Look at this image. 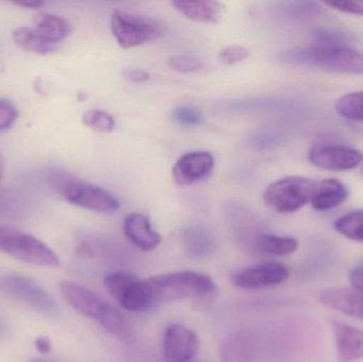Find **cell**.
<instances>
[{
  "mask_svg": "<svg viewBox=\"0 0 363 362\" xmlns=\"http://www.w3.org/2000/svg\"><path fill=\"white\" fill-rule=\"evenodd\" d=\"M322 304L363 321V293L354 289L333 288L320 295Z\"/></svg>",
  "mask_w": 363,
  "mask_h": 362,
  "instance_id": "15",
  "label": "cell"
},
{
  "mask_svg": "<svg viewBox=\"0 0 363 362\" xmlns=\"http://www.w3.org/2000/svg\"><path fill=\"white\" fill-rule=\"evenodd\" d=\"M125 237L143 251H151L162 242L161 235L153 230L150 220L144 215L133 213L125 219Z\"/></svg>",
  "mask_w": 363,
  "mask_h": 362,
  "instance_id": "14",
  "label": "cell"
},
{
  "mask_svg": "<svg viewBox=\"0 0 363 362\" xmlns=\"http://www.w3.org/2000/svg\"><path fill=\"white\" fill-rule=\"evenodd\" d=\"M174 120L184 127H196L203 121L202 115L191 106H182L177 108L172 113Z\"/></svg>",
  "mask_w": 363,
  "mask_h": 362,
  "instance_id": "28",
  "label": "cell"
},
{
  "mask_svg": "<svg viewBox=\"0 0 363 362\" xmlns=\"http://www.w3.org/2000/svg\"><path fill=\"white\" fill-rule=\"evenodd\" d=\"M15 4L21 6V8L40 9L45 6V2L38 1V0H27V1L15 2Z\"/></svg>",
  "mask_w": 363,
  "mask_h": 362,
  "instance_id": "36",
  "label": "cell"
},
{
  "mask_svg": "<svg viewBox=\"0 0 363 362\" xmlns=\"http://www.w3.org/2000/svg\"><path fill=\"white\" fill-rule=\"evenodd\" d=\"M60 290L77 312L94 320H99L108 305L97 293L72 281H62Z\"/></svg>",
  "mask_w": 363,
  "mask_h": 362,
  "instance_id": "12",
  "label": "cell"
},
{
  "mask_svg": "<svg viewBox=\"0 0 363 362\" xmlns=\"http://www.w3.org/2000/svg\"><path fill=\"white\" fill-rule=\"evenodd\" d=\"M138 278L133 274L128 272H113L104 278V286L108 293L119 301L123 293L138 281Z\"/></svg>",
  "mask_w": 363,
  "mask_h": 362,
  "instance_id": "26",
  "label": "cell"
},
{
  "mask_svg": "<svg viewBox=\"0 0 363 362\" xmlns=\"http://www.w3.org/2000/svg\"><path fill=\"white\" fill-rule=\"evenodd\" d=\"M336 111L342 118L363 121V91H353L343 95L337 101Z\"/></svg>",
  "mask_w": 363,
  "mask_h": 362,
  "instance_id": "23",
  "label": "cell"
},
{
  "mask_svg": "<svg viewBox=\"0 0 363 362\" xmlns=\"http://www.w3.org/2000/svg\"><path fill=\"white\" fill-rule=\"evenodd\" d=\"M33 29L47 42L59 45L72 33V25L63 17L42 13L34 18Z\"/></svg>",
  "mask_w": 363,
  "mask_h": 362,
  "instance_id": "18",
  "label": "cell"
},
{
  "mask_svg": "<svg viewBox=\"0 0 363 362\" xmlns=\"http://www.w3.org/2000/svg\"><path fill=\"white\" fill-rule=\"evenodd\" d=\"M119 303L129 312H140L148 310L155 305V298L148 281L138 280L119 300Z\"/></svg>",
  "mask_w": 363,
  "mask_h": 362,
  "instance_id": "19",
  "label": "cell"
},
{
  "mask_svg": "<svg viewBox=\"0 0 363 362\" xmlns=\"http://www.w3.org/2000/svg\"><path fill=\"white\" fill-rule=\"evenodd\" d=\"M123 76L130 82L133 83H144L150 78V74L146 70L143 69H128L123 72Z\"/></svg>",
  "mask_w": 363,
  "mask_h": 362,
  "instance_id": "34",
  "label": "cell"
},
{
  "mask_svg": "<svg viewBox=\"0 0 363 362\" xmlns=\"http://www.w3.org/2000/svg\"><path fill=\"white\" fill-rule=\"evenodd\" d=\"M259 248L264 252L273 255H288L298 250V244L290 237H279L277 235H262L258 239Z\"/></svg>",
  "mask_w": 363,
  "mask_h": 362,
  "instance_id": "24",
  "label": "cell"
},
{
  "mask_svg": "<svg viewBox=\"0 0 363 362\" xmlns=\"http://www.w3.org/2000/svg\"><path fill=\"white\" fill-rule=\"evenodd\" d=\"M83 125L101 133H111L116 128L114 117L100 110H89L82 116Z\"/></svg>",
  "mask_w": 363,
  "mask_h": 362,
  "instance_id": "25",
  "label": "cell"
},
{
  "mask_svg": "<svg viewBox=\"0 0 363 362\" xmlns=\"http://www.w3.org/2000/svg\"><path fill=\"white\" fill-rule=\"evenodd\" d=\"M326 6L341 12L363 16V0H345V1L326 2Z\"/></svg>",
  "mask_w": 363,
  "mask_h": 362,
  "instance_id": "32",
  "label": "cell"
},
{
  "mask_svg": "<svg viewBox=\"0 0 363 362\" xmlns=\"http://www.w3.org/2000/svg\"><path fill=\"white\" fill-rule=\"evenodd\" d=\"M250 57V50L242 46H228L220 52L219 60L225 65H235Z\"/></svg>",
  "mask_w": 363,
  "mask_h": 362,
  "instance_id": "31",
  "label": "cell"
},
{
  "mask_svg": "<svg viewBox=\"0 0 363 362\" xmlns=\"http://www.w3.org/2000/svg\"><path fill=\"white\" fill-rule=\"evenodd\" d=\"M111 29L123 49L134 48L157 40L164 31L160 21L121 10H114L111 14Z\"/></svg>",
  "mask_w": 363,
  "mask_h": 362,
  "instance_id": "6",
  "label": "cell"
},
{
  "mask_svg": "<svg viewBox=\"0 0 363 362\" xmlns=\"http://www.w3.org/2000/svg\"><path fill=\"white\" fill-rule=\"evenodd\" d=\"M55 186L68 203L85 210L98 213H113L121 208V203L112 193L89 183L63 178Z\"/></svg>",
  "mask_w": 363,
  "mask_h": 362,
  "instance_id": "7",
  "label": "cell"
},
{
  "mask_svg": "<svg viewBox=\"0 0 363 362\" xmlns=\"http://www.w3.org/2000/svg\"><path fill=\"white\" fill-rule=\"evenodd\" d=\"M13 40L15 44L21 47L23 50L35 53V55H50L59 48V45L47 42L33 28L30 27L17 28L13 32Z\"/></svg>",
  "mask_w": 363,
  "mask_h": 362,
  "instance_id": "20",
  "label": "cell"
},
{
  "mask_svg": "<svg viewBox=\"0 0 363 362\" xmlns=\"http://www.w3.org/2000/svg\"><path fill=\"white\" fill-rule=\"evenodd\" d=\"M289 278V271L281 263L267 261L252 266L234 274L232 281L235 286L245 290L277 286Z\"/></svg>",
  "mask_w": 363,
  "mask_h": 362,
  "instance_id": "9",
  "label": "cell"
},
{
  "mask_svg": "<svg viewBox=\"0 0 363 362\" xmlns=\"http://www.w3.org/2000/svg\"><path fill=\"white\" fill-rule=\"evenodd\" d=\"M167 65L174 72L182 74H190V72H198L202 67V63L198 59L186 55H177L168 60Z\"/></svg>",
  "mask_w": 363,
  "mask_h": 362,
  "instance_id": "29",
  "label": "cell"
},
{
  "mask_svg": "<svg viewBox=\"0 0 363 362\" xmlns=\"http://www.w3.org/2000/svg\"><path fill=\"white\" fill-rule=\"evenodd\" d=\"M350 282L354 290L363 293V263L352 270L350 274Z\"/></svg>",
  "mask_w": 363,
  "mask_h": 362,
  "instance_id": "33",
  "label": "cell"
},
{
  "mask_svg": "<svg viewBox=\"0 0 363 362\" xmlns=\"http://www.w3.org/2000/svg\"><path fill=\"white\" fill-rule=\"evenodd\" d=\"M4 168H6V164H4V159L2 155L0 154V181H1L2 176L4 174Z\"/></svg>",
  "mask_w": 363,
  "mask_h": 362,
  "instance_id": "37",
  "label": "cell"
},
{
  "mask_svg": "<svg viewBox=\"0 0 363 362\" xmlns=\"http://www.w3.org/2000/svg\"><path fill=\"white\" fill-rule=\"evenodd\" d=\"M333 333L337 355L341 362H353L363 358V331L340 321H333Z\"/></svg>",
  "mask_w": 363,
  "mask_h": 362,
  "instance_id": "13",
  "label": "cell"
},
{
  "mask_svg": "<svg viewBox=\"0 0 363 362\" xmlns=\"http://www.w3.org/2000/svg\"><path fill=\"white\" fill-rule=\"evenodd\" d=\"M0 293L49 318H59L61 314L60 306L52 295L27 276L1 274Z\"/></svg>",
  "mask_w": 363,
  "mask_h": 362,
  "instance_id": "4",
  "label": "cell"
},
{
  "mask_svg": "<svg viewBox=\"0 0 363 362\" xmlns=\"http://www.w3.org/2000/svg\"><path fill=\"white\" fill-rule=\"evenodd\" d=\"M199 349L196 334L182 324L169 325L164 336V357L166 362H189Z\"/></svg>",
  "mask_w": 363,
  "mask_h": 362,
  "instance_id": "11",
  "label": "cell"
},
{
  "mask_svg": "<svg viewBox=\"0 0 363 362\" xmlns=\"http://www.w3.org/2000/svg\"><path fill=\"white\" fill-rule=\"evenodd\" d=\"M0 253L30 265L51 268L60 266L59 257L44 242L4 225H0Z\"/></svg>",
  "mask_w": 363,
  "mask_h": 362,
  "instance_id": "3",
  "label": "cell"
},
{
  "mask_svg": "<svg viewBox=\"0 0 363 362\" xmlns=\"http://www.w3.org/2000/svg\"><path fill=\"white\" fill-rule=\"evenodd\" d=\"M34 346L40 354H48L51 351V342L46 336H38L34 341Z\"/></svg>",
  "mask_w": 363,
  "mask_h": 362,
  "instance_id": "35",
  "label": "cell"
},
{
  "mask_svg": "<svg viewBox=\"0 0 363 362\" xmlns=\"http://www.w3.org/2000/svg\"><path fill=\"white\" fill-rule=\"evenodd\" d=\"M215 159L207 151H192L177 161L172 168L174 182L180 186H189L204 180L213 171Z\"/></svg>",
  "mask_w": 363,
  "mask_h": 362,
  "instance_id": "10",
  "label": "cell"
},
{
  "mask_svg": "<svg viewBox=\"0 0 363 362\" xmlns=\"http://www.w3.org/2000/svg\"><path fill=\"white\" fill-rule=\"evenodd\" d=\"M313 165L332 171H347L357 167L363 161V154L357 149L338 145H319L308 153Z\"/></svg>",
  "mask_w": 363,
  "mask_h": 362,
  "instance_id": "8",
  "label": "cell"
},
{
  "mask_svg": "<svg viewBox=\"0 0 363 362\" xmlns=\"http://www.w3.org/2000/svg\"><path fill=\"white\" fill-rule=\"evenodd\" d=\"M102 327L112 334L115 337L123 340V341H131L133 338V332L128 321L123 318V315L115 310L108 304V307L104 310L99 320Z\"/></svg>",
  "mask_w": 363,
  "mask_h": 362,
  "instance_id": "21",
  "label": "cell"
},
{
  "mask_svg": "<svg viewBox=\"0 0 363 362\" xmlns=\"http://www.w3.org/2000/svg\"><path fill=\"white\" fill-rule=\"evenodd\" d=\"M335 229L347 239L363 244V210H354L340 217L335 222Z\"/></svg>",
  "mask_w": 363,
  "mask_h": 362,
  "instance_id": "22",
  "label": "cell"
},
{
  "mask_svg": "<svg viewBox=\"0 0 363 362\" xmlns=\"http://www.w3.org/2000/svg\"><path fill=\"white\" fill-rule=\"evenodd\" d=\"M172 6L186 18L198 21V23H219L225 8L221 2L211 1V0H203V1L176 0L172 2Z\"/></svg>",
  "mask_w": 363,
  "mask_h": 362,
  "instance_id": "16",
  "label": "cell"
},
{
  "mask_svg": "<svg viewBox=\"0 0 363 362\" xmlns=\"http://www.w3.org/2000/svg\"><path fill=\"white\" fill-rule=\"evenodd\" d=\"M18 117L16 106L8 99L0 98V132L10 129Z\"/></svg>",
  "mask_w": 363,
  "mask_h": 362,
  "instance_id": "30",
  "label": "cell"
},
{
  "mask_svg": "<svg viewBox=\"0 0 363 362\" xmlns=\"http://www.w3.org/2000/svg\"><path fill=\"white\" fill-rule=\"evenodd\" d=\"M318 182L303 176H289L271 183L264 191L267 206L281 214L294 213L311 202Z\"/></svg>",
  "mask_w": 363,
  "mask_h": 362,
  "instance_id": "5",
  "label": "cell"
},
{
  "mask_svg": "<svg viewBox=\"0 0 363 362\" xmlns=\"http://www.w3.org/2000/svg\"><path fill=\"white\" fill-rule=\"evenodd\" d=\"M155 303L202 297L216 290V284L209 276L194 271L162 274L149 278Z\"/></svg>",
  "mask_w": 363,
  "mask_h": 362,
  "instance_id": "2",
  "label": "cell"
},
{
  "mask_svg": "<svg viewBox=\"0 0 363 362\" xmlns=\"http://www.w3.org/2000/svg\"><path fill=\"white\" fill-rule=\"evenodd\" d=\"M283 59L289 63L340 74H363V53L350 46H322L288 51Z\"/></svg>",
  "mask_w": 363,
  "mask_h": 362,
  "instance_id": "1",
  "label": "cell"
},
{
  "mask_svg": "<svg viewBox=\"0 0 363 362\" xmlns=\"http://www.w3.org/2000/svg\"><path fill=\"white\" fill-rule=\"evenodd\" d=\"M349 198V189L341 181L328 179L318 183L317 191L311 200L315 210L325 212L341 205Z\"/></svg>",
  "mask_w": 363,
  "mask_h": 362,
  "instance_id": "17",
  "label": "cell"
},
{
  "mask_svg": "<svg viewBox=\"0 0 363 362\" xmlns=\"http://www.w3.org/2000/svg\"><path fill=\"white\" fill-rule=\"evenodd\" d=\"M318 40L328 46H349L357 42L358 38L354 33L336 29H317L313 32Z\"/></svg>",
  "mask_w": 363,
  "mask_h": 362,
  "instance_id": "27",
  "label": "cell"
},
{
  "mask_svg": "<svg viewBox=\"0 0 363 362\" xmlns=\"http://www.w3.org/2000/svg\"><path fill=\"white\" fill-rule=\"evenodd\" d=\"M6 332V323L2 320L1 317H0V336Z\"/></svg>",
  "mask_w": 363,
  "mask_h": 362,
  "instance_id": "38",
  "label": "cell"
}]
</instances>
